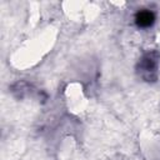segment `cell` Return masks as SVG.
<instances>
[{"mask_svg": "<svg viewBox=\"0 0 160 160\" xmlns=\"http://www.w3.org/2000/svg\"><path fill=\"white\" fill-rule=\"evenodd\" d=\"M159 59L160 56H159V52L156 51H149L141 56L138 64V71L144 80L151 81L156 79Z\"/></svg>", "mask_w": 160, "mask_h": 160, "instance_id": "6da1fadb", "label": "cell"}, {"mask_svg": "<svg viewBox=\"0 0 160 160\" xmlns=\"http://www.w3.org/2000/svg\"><path fill=\"white\" fill-rule=\"evenodd\" d=\"M134 20H135V24H136L138 28L148 29V28L154 25V22L156 20V15L150 9H140L135 14V19Z\"/></svg>", "mask_w": 160, "mask_h": 160, "instance_id": "7a4b0ae2", "label": "cell"}]
</instances>
